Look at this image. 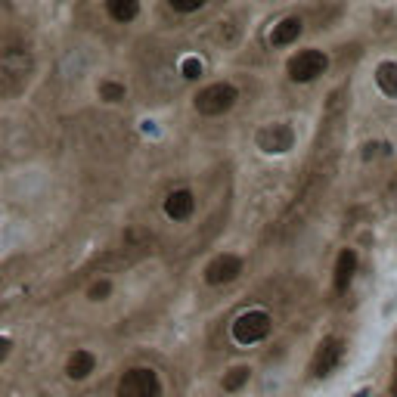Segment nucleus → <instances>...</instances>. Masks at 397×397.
Here are the masks:
<instances>
[{
	"mask_svg": "<svg viewBox=\"0 0 397 397\" xmlns=\"http://www.w3.org/2000/svg\"><path fill=\"white\" fill-rule=\"evenodd\" d=\"M99 99H106V103H121V99H125V84L103 81L99 84Z\"/></svg>",
	"mask_w": 397,
	"mask_h": 397,
	"instance_id": "nucleus-15",
	"label": "nucleus"
},
{
	"mask_svg": "<svg viewBox=\"0 0 397 397\" xmlns=\"http://www.w3.org/2000/svg\"><path fill=\"white\" fill-rule=\"evenodd\" d=\"M205 4H208V0H168L171 10H174V13H183V16H186V13H199Z\"/></svg>",
	"mask_w": 397,
	"mask_h": 397,
	"instance_id": "nucleus-16",
	"label": "nucleus"
},
{
	"mask_svg": "<svg viewBox=\"0 0 397 397\" xmlns=\"http://www.w3.org/2000/svg\"><path fill=\"white\" fill-rule=\"evenodd\" d=\"M360 270V258L354 249H342L335 258V273H332V288H335L338 295H344L354 283V277H357Z\"/></svg>",
	"mask_w": 397,
	"mask_h": 397,
	"instance_id": "nucleus-8",
	"label": "nucleus"
},
{
	"mask_svg": "<svg viewBox=\"0 0 397 397\" xmlns=\"http://www.w3.org/2000/svg\"><path fill=\"white\" fill-rule=\"evenodd\" d=\"M109 295H112V283H109V279H99V283H93L88 288V298L90 301H103V298H109Z\"/></svg>",
	"mask_w": 397,
	"mask_h": 397,
	"instance_id": "nucleus-17",
	"label": "nucleus"
},
{
	"mask_svg": "<svg viewBox=\"0 0 397 397\" xmlns=\"http://www.w3.org/2000/svg\"><path fill=\"white\" fill-rule=\"evenodd\" d=\"M245 382H249V366H236V370H230L223 375V388L227 391H239Z\"/></svg>",
	"mask_w": 397,
	"mask_h": 397,
	"instance_id": "nucleus-14",
	"label": "nucleus"
},
{
	"mask_svg": "<svg viewBox=\"0 0 397 397\" xmlns=\"http://www.w3.org/2000/svg\"><path fill=\"white\" fill-rule=\"evenodd\" d=\"M301 32H305V22H301L298 16H286V19H279V22L273 25V32H270V44L277 47V50L292 47L295 41L301 38Z\"/></svg>",
	"mask_w": 397,
	"mask_h": 397,
	"instance_id": "nucleus-9",
	"label": "nucleus"
},
{
	"mask_svg": "<svg viewBox=\"0 0 397 397\" xmlns=\"http://www.w3.org/2000/svg\"><path fill=\"white\" fill-rule=\"evenodd\" d=\"M326 69H329V56L323 50H301V53H295L288 60L286 75L292 84H310L320 75H326Z\"/></svg>",
	"mask_w": 397,
	"mask_h": 397,
	"instance_id": "nucleus-2",
	"label": "nucleus"
},
{
	"mask_svg": "<svg viewBox=\"0 0 397 397\" xmlns=\"http://www.w3.org/2000/svg\"><path fill=\"white\" fill-rule=\"evenodd\" d=\"M236 99H239V90L227 81H218V84H211V88L196 93V109H199V115L214 118V115H223V112L233 109Z\"/></svg>",
	"mask_w": 397,
	"mask_h": 397,
	"instance_id": "nucleus-3",
	"label": "nucleus"
},
{
	"mask_svg": "<svg viewBox=\"0 0 397 397\" xmlns=\"http://www.w3.org/2000/svg\"><path fill=\"white\" fill-rule=\"evenodd\" d=\"M10 351H13V342L6 335H0V363H4L6 357H10Z\"/></svg>",
	"mask_w": 397,
	"mask_h": 397,
	"instance_id": "nucleus-19",
	"label": "nucleus"
},
{
	"mask_svg": "<svg viewBox=\"0 0 397 397\" xmlns=\"http://www.w3.org/2000/svg\"><path fill=\"white\" fill-rule=\"evenodd\" d=\"M255 146L267 155H279V153H288L295 146V131L292 125L286 121H273V125H264L261 131L255 134Z\"/></svg>",
	"mask_w": 397,
	"mask_h": 397,
	"instance_id": "nucleus-5",
	"label": "nucleus"
},
{
	"mask_svg": "<svg viewBox=\"0 0 397 397\" xmlns=\"http://www.w3.org/2000/svg\"><path fill=\"white\" fill-rule=\"evenodd\" d=\"M375 84H379V90L385 93L388 99H397V62L394 60L379 62V69H375Z\"/></svg>",
	"mask_w": 397,
	"mask_h": 397,
	"instance_id": "nucleus-12",
	"label": "nucleus"
},
{
	"mask_svg": "<svg viewBox=\"0 0 397 397\" xmlns=\"http://www.w3.org/2000/svg\"><path fill=\"white\" fill-rule=\"evenodd\" d=\"M239 273H242V258L218 255V258H211L208 267H205V283L208 286H227V283H233Z\"/></svg>",
	"mask_w": 397,
	"mask_h": 397,
	"instance_id": "nucleus-7",
	"label": "nucleus"
},
{
	"mask_svg": "<svg viewBox=\"0 0 397 397\" xmlns=\"http://www.w3.org/2000/svg\"><path fill=\"white\" fill-rule=\"evenodd\" d=\"M106 13L112 16V22L127 25L140 16V0H106Z\"/></svg>",
	"mask_w": 397,
	"mask_h": 397,
	"instance_id": "nucleus-11",
	"label": "nucleus"
},
{
	"mask_svg": "<svg viewBox=\"0 0 397 397\" xmlns=\"http://www.w3.org/2000/svg\"><path fill=\"white\" fill-rule=\"evenodd\" d=\"M273 329V320L267 310H245L242 316H236L233 320V329H230V335H233L236 344H242V348H251V344L264 342L267 335H270Z\"/></svg>",
	"mask_w": 397,
	"mask_h": 397,
	"instance_id": "nucleus-1",
	"label": "nucleus"
},
{
	"mask_svg": "<svg viewBox=\"0 0 397 397\" xmlns=\"http://www.w3.org/2000/svg\"><path fill=\"white\" fill-rule=\"evenodd\" d=\"M93 366H97V360H93L90 351H75L69 357V363H66V372H69V379L81 382V379H88V375L93 372Z\"/></svg>",
	"mask_w": 397,
	"mask_h": 397,
	"instance_id": "nucleus-13",
	"label": "nucleus"
},
{
	"mask_svg": "<svg viewBox=\"0 0 397 397\" xmlns=\"http://www.w3.org/2000/svg\"><path fill=\"white\" fill-rule=\"evenodd\" d=\"M394 397H397V375H394Z\"/></svg>",
	"mask_w": 397,
	"mask_h": 397,
	"instance_id": "nucleus-20",
	"label": "nucleus"
},
{
	"mask_svg": "<svg viewBox=\"0 0 397 397\" xmlns=\"http://www.w3.org/2000/svg\"><path fill=\"white\" fill-rule=\"evenodd\" d=\"M118 397H162V379L155 370H127L118 382Z\"/></svg>",
	"mask_w": 397,
	"mask_h": 397,
	"instance_id": "nucleus-4",
	"label": "nucleus"
},
{
	"mask_svg": "<svg viewBox=\"0 0 397 397\" xmlns=\"http://www.w3.org/2000/svg\"><path fill=\"white\" fill-rule=\"evenodd\" d=\"M342 357H344L342 338H323L320 348H316L314 357H310V375H314V379H326L329 372H335V366L342 363Z\"/></svg>",
	"mask_w": 397,
	"mask_h": 397,
	"instance_id": "nucleus-6",
	"label": "nucleus"
},
{
	"mask_svg": "<svg viewBox=\"0 0 397 397\" xmlns=\"http://www.w3.org/2000/svg\"><path fill=\"white\" fill-rule=\"evenodd\" d=\"M193 208H196V199H193L190 190H174L168 199H165V214H168L171 221L193 218Z\"/></svg>",
	"mask_w": 397,
	"mask_h": 397,
	"instance_id": "nucleus-10",
	"label": "nucleus"
},
{
	"mask_svg": "<svg viewBox=\"0 0 397 397\" xmlns=\"http://www.w3.org/2000/svg\"><path fill=\"white\" fill-rule=\"evenodd\" d=\"M180 69H183V78H186V81H196V78L202 75V62H199V60H186Z\"/></svg>",
	"mask_w": 397,
	"mask_h": 397,
	"instance_id": "nucleus-18",
	"label": "nucleus"
}]
</instances>
